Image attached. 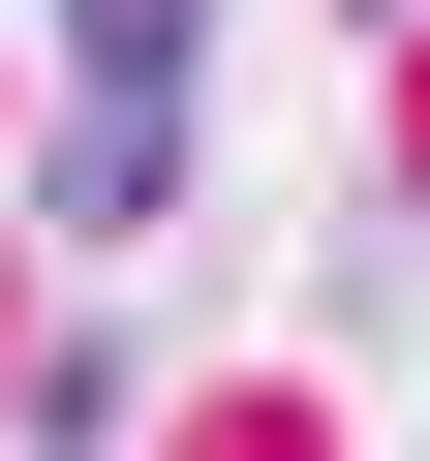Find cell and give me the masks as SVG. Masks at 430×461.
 Instances as JSON below:
<instances>
[{
	"label": "cell",
	"instance_id": "1",
	"mask_svg": "<svg viewBox=\"0 0 430 461\" xmlns=\"http://www.w3.org/2000/svg\"><path fill=\"white\" fill-rule=\"evenodd\" d=\"M62 32H93V93H154V123H184V32H215V0H62Z\"/></svg>",
	"mask_w": 430,
	"mask_h": 461
}]
</instances>
